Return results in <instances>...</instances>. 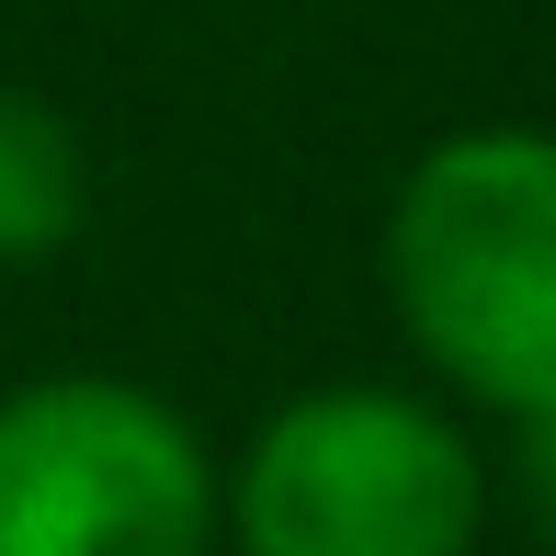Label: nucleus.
I'll return each mask as SVG.
<instances>
[{
  "label": "nucleus",
  "instance_id": "1",
  "mask_svg": "<svg viewBox=\"0 0 556 556\" xmlns=\"http://www.w3.org/2000/svg\"><path fill=\"white\" fill-rule=\"evenodd\" d=\"M387 295L420 364L489 409H556V137L466 125L387 205Z\"/></svg>",
  "mask_w": 556,
  "mask_h": 556
},
{
  "label": "nucleus",
  "instance_id": "2",
  "mask_svg": "<svg viewBox=\"0 0 556 556\" xmlns=\"http://www.w3.org/2000/svg\"><path fill=\"white\" fill-rule=\"evenodd\" d=\"M477 454L432 397L318 387L262 420L227 477L239 556H466L477 545Z\"/></svg>",
  "mask_w": 556,
  "mask_h": 556
},
{
  "label": "nucleus",
  "instance_id": "3",
  "mask_svg": "<svg viewBox=\"0 0 556 556\" xmlns=\"http://www.w3.org/2000/svg\"><path fill=\"white\" fill-rule=\"evenodd\" d=\"M216 466L170 397L46 375L0 397V556H205Z\"/></svg>",
  "mask_w": 556,
  "mask_h": 556
},
{
  "label": "nucleus",
  "instance_id": "4",
  "mask_svg": "<svg viewBox=\"0 0 556 556\" xmlns=\"http://www.w3.org/2000/svg\"><path fill=\"white\" fill-rule=\"evenodd\" d=\"M91 216V160H80V125L58 103L0 80V262H46L68 250Z\"/></svg>",
  "mask_w": 556,
  "mask_h": 556
},
{
  "label": "nucleus",
  "instance_id": "5",
  "mask_svg": "<svg viewBox=\"0 0 556 556\" xmlns=\"http://www.w3.org/2000/svg\"><path fill=\"white\" fill-rule=\"evenodd\" d=\"M522 500H534V522L556 534V409L522 420Z\"/></svg>",
  "mask_w": 556,
  "mask_h": 556
}]
</instances>
